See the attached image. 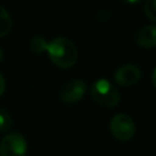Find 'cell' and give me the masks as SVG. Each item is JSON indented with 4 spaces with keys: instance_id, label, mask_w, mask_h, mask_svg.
Returning a JSON list of instances; mask_svg holds the SVG:
<instances>
[{
    "instance_id": "6da1fadb",
    "label": "cell",
    "mask_w": 156,
    "mask_h": 156,
    "mask_svg": "<svg viewBox=\"0 0 156 156\" xmlns=\"http://www.w3.org/2000/svg\"><path fill=\"white\" fill-rule=\"evenodd\" d=\"M45 51L48 52L52 63L60 68L72 67L78 58V51L76 45L69 39L63 37H57L48 41Z\"/></svg>"
},
{
    "instance_id": "7a4b0ae2",
    "label": "cell",
    "mask_w": 156,
    "mask_h": 156,
    "mask_svg": "<svg viewBox=\"0 0 156 156\" xmlns=\"http://www.w3.org/2000/svg\"><path fill=\"white\" fill-rule=\"evenodd\" d=\"M90 95L93 100L96 101L99 105L110 108L117 106L121 101L119 91L111 82L104 78L98 79L93 83V85L90 87Z\"/></svg>"
},
{
    "instance_id": "3957f363",
    "label": "cell",
    "mask_w": 156,
    "mask_h": 156,
    "mask_svg": "<svg viewBox=\"0 0 156 156\" xmlns=\"http://www.w3.org/2000/svg\"><path fill=\"white\" fill-rule=\"evenodd\" d=\"M110 130L117 140L127 141L133 138L135 133V124L129 115L117 113L110 122Z\"/></svg>"
},
{
    "instance_id": "277c9868",
    "label": "cell",
    "mask_w": 156,
    "mask_h": 156,
    "mask_svg": "<svg viewBox=\"0 0 156 156\" xmlns=\"http://www.w3.org/2000/svg\"><path fill=\"white\" fill-rule=\"evenodd\" d=\"M27 140L21 133L6 134L0 141V156H26Z\"/></svg>"
},
{
    "instance_id": "5b68a950",
    "label": "cell",
    "mask_w": 156,
    "mask_h": 156,
    "mask_svg": "<svg viewBox=\"0 0 156 156\" xmlns=\"http://www.w3.org/2000/svg\"><path fill=\"white\" fill-rule=\"evenodd\" d=\"M87 93V84L82 79H72L67 82L61 91H60V98L65 104H74L80 101Z\"/></svg>"
},
{
    "instance_id": "8992f818",
    "label": "cell",
    "mask_w": 156,
    "mask_h": 156,
    "mask_svg": "<svg viewBox=\"0 0 156 156\" xmlns=\"http://www.w3.org/2000/svg\"><path fill=\"white\" fill-rule=\"evenodd\" d=\"M115 82L121 87H132L141 78V71L136 65L126 63L118 67L113 74Z\"/></svg>"
},
{
    "instance_id": "52a82bcc",
    "label": "cell",
    "mask_w": 156,
    "mask_h": 156,
    "mask_svg": "<svg viewBox=\"0 0 156 156\" xmlns=\"http://www.w3.org/2000/svg\"><path fill=\"white\" fill-rule=\"evenodd\" d=\"M135 43L145 49H151L156 44V27L154 24L140 28L135 34Z\"/></svg>"
},
{
    "instance_id": "ba28073f",
    "label": "cell",
    "mask_w": 156,
    "mask_h": 156,
    "mask_svg": "<svg viewBox=\"0 0 156 156\" xmlns=\"http://www.w3.org/2000/svg\"><path fill=\"white\" fill-rule=\"evenodd\" d=\"M12 20L9 12L0 5V37H5L11 32Z\"/></svg>"
},
{
    "instance_id": "9c48e42d",
    "label": "cell",
    "mask_w": 156,
    "mask_h": 156,
    "mask_svg": "<svg viewBox=\"0 0 156 156\" xmlns=\"http://www.w3.org/2000/svg\"><path fill=\"white\" fill-rule=\"evenodd\" d=\"M46 45H48V41L43 38V37H34L30 43H29V46H30V50L35 54H41L46 50Z\"/></svg>"
},
{
    "instance_id": "30bf717a",
    "label": "cell",
    "mask_w": 156,
    "mask_h": 156,
    "mask_svg": "<svg viewBox=\"0 0 156 156\" xmlns=\"http://www.w3.org/2000/svg\"><path fill=\"white\" fill-rule=\"evenodd\" d=\"M11 124H12V118L10 116V113L0 107V132H6L11 128Z\"/></svg>"
},
{
    "instance_id": "8fae6325",
    "label": "cell",
    "mask_w": 156,
    "mask_h": 156,
    "mask_svg": "<svg viewBox=\"0 0 156 156\" xmlns=\"http://www.w3.org/2000/svg\"><path fill=\"white\" fill-rule=\"evenodd\" d=\"M144 12L151 21H156V4H155V0H149V1L145 2Z\"/></svg>"
},
{
    "instance_id": "7c38bea8",
    "label": "cell",
    "mask_w": 156,
    "mask_h": 156,
    "mask_svg": "<svg viewBox=\"0 0 156 156\" xmlns=\"http://www.w3.org/2000/svg\"><path fill=\"white\" fill-rule=\"evenodd\" d=\"M5 87H6V83H5L4 76L0 73V96H1V95H2V93L5 91Z\"/></svg>"
},
{
    "instance_id": "4fadbf2b",
    "label": "cell",
    "mask_w": 156,
    "mask_h": 156,
    "mask_svg": "<svg viewBox=\"0 0 156 156\" xmlns=\"http://www.w3.org/2000/svg\"><path fill=\"white\" fill-rule=\"evenodd\" d=\"M2 58H4V52H2V50L0 49V63H1V61H2Z\"/></svg>"
}]
</instances>
